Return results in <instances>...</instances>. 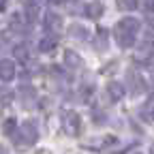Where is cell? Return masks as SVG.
Wrapping results in <instances>:
<instances>
[{"label": "cell", "instance_id": "cell-20", "mask_svg": "<svg viewBox=\"0 0 154 154\" xmlns=\"http://www.w3.org/2000/svg\"><path fill=\"white\" fill-rule=\"evenodd\" d=\"M15 56L19 58V60H26V58H28V47H17L15 49Z\"/></svg>", "mask_w": 154, "mask_h": 154}, {"label": "cell", "instance_id": "cell-11", "mask_svg": "<svg viewBox=\"0 0 154 154\" xmlns=\"http://www.w3.org/2000/svg\"><path fill=\"white\" fill-rule=\"evenodd\" d=\"M9 26H11V30H15L17 34H26L28 32V26L24 24V19L19 17V13H15V15H11V19H9Z\"/></svg>", "mask_w": 154, "mask_h": 154}, {"label": "cell", "instance_id": "cell-9", "mask_svg": "<svg viewBox=\"0 0 154 154\" xmlns=\"http://www.w3.org/2000/svg\"><path fill=\"white\" fill-rule=\"evenodd\" d=\"M64 64L69 69H82L84 66V60H82V56L79 54H75V51H64Z\"/></svg>", "mask_w": 154, "mask_h": 154}, {"label": "cell", "instance_id": "cell-17", "mask_svg": "<svg viewBox=\"0 0 154 154\" xmlns=\"http://www.w3.org/2000/svg\"><path fill=\"white\" fill-rule=\"evenodd\" d=\"M15 128H17L15 118H7V122L2 124V133H5V135H13V133H15Z\"/></svg>", "mask_w": 154, "mask_h": 154}, {"label": "cell", "instance_id": "cell-19", "mask_svg": "<svg viewBox=\"0 0 154 154\" xmlns=\"http://www.w3.org/2000/svg\"><path fill=\"white\" fill-rule=\"evenodd\" d=\"M141 5V9L146 11V13H152L154 11V0H141V2H137V7Z\"/></svg>", "mask_w": 154, "mask_h": 154}, {"label": "cell", "instance_id": "cell-16", "mask_svg": "<svg viewBox=\"0 0 154 154\" xmlns=\"http://www.w3.org/2000/svg\"><path fill=\"white\" fill-rule=\"evenodd\" d=\"M137 2H139V0H118V9L133 11V9H137Z\"/></svg>", "mask_w": 154, "mask_h": 154}, {"label": "cell", "instance_id": "cell-1", "mask_svg": "<svg viewBox=\"0 0 154 154\" xmlns=\"http://www.w3.org/2000/svg\"><path fill=\"white\" fill-rule=\"evenodd\" d=\"M139 28H141V22L137 17H124V19H120V22L116 24V28H113V34H116L118 45L124 47V49L131 47L135 43V34L139 32Z\"/></svg>", "mask_w": 154, "mask_h": 154}, {"label": "cell", "instance_id": "cell-18", "mask_svg": "<svg viewBox=\"0 0 154 154\" xmlns=\"http://www.w3.org/2000/svg\"><path fill=\"white\" fill-rule=\"evenodd\" d=\"M0 99H2V105H9L11 99H13V92L7 90V88H2V90H0Z\"/></svg>", "mask_w": 154, "mask_h": 154}, {"label": "cell", "instance_id": "cell-12", "mask_svg": "<svg viewBox=\"0 0 154 154\" xmlns=\"http://www.w3.org/2000/svg\"><path fill=\"white\" fill-rule=\"evenodd\" d=\"M107 43H109L107 30L105 28H99V30H96V38H94V47L99 49V51H105L107 49Z\"/></svg>", "mask_w": 154, "mask_h": 154}, {"label": "cell", "instance_id": "cell-21", "mask_svg": "<svg viewBox=\"0 0 154 154\" xmlns=\"http://www.w3.org/2000/svg\"><path fill=\"white\" fill-rule=\"evenodd\" d=\"M148 60H150V69H152V71H154V54H152V56H150V58H148Z\"/></svg>", "mask_w": 154, "mask_h": 154}, {"label": "cell", "instance_id": "cell-14", "mask_svg": "<svg viewBox=\"0 0 154 154\" xmlns=\"http://www.w3.org/2000/svg\"><path fill=\"white\" fill-rule=\"evenodd\" d=\"M19 94H22V96H24V101H26L24 105L30 107V105H32V99H34V90H32L30 86H22V88H19Z\"/></svg>", "mask_w": 154, "mask_h": 154}, {"label": "cell", "instance_id": "cell-13", "mask_svg": "<svg viewBox=\"0 0 154 154\" xmlns=\"http://www.w3.org/2000/svg\"><path fill=\"white\" fill-rule=\"evenodd\" d=\"M69 34H71L73 38H77V41H86V38H88V30H86L82 24H73V26L69 28Z\"/></svg>", "mask_w": 154, "mask_h": 154}, {"label": "cell", "instance_id": "cell-6", "mask_svg": "<svg viewBox=\"0 0 154 154\" xmlns=\"http://www.w3.org/2000/svg\"><path fill=\"white\" fill-rule=\"evenodd\" d=\"M13 77H15V62L9 60V58H2V60H0V79L11 82Z\"/></svg>", "mask_w": 154, "mask_h": 154}, {"label": "cell", "instance_id": "cell-8", "mask_svg": "<svg viewBox=\"0 0 154 154\" xmlns=\"http://www.w3.org/2000/svg\"><path fill=\"white\" fill-rule=\"evenodd\" d=\"M154 54V36H146L139 49H137V58H141V60H148V58Z\"/></svg>", "mask_w": 154, "mask_h": 154}, {"label": "cell", "instance_id": "cell-3", "mask_svg": "<svg viewBox=\"0 0 154 154\" xmlns=\"http://www.w3.org/2000/svg\"><path fill=\"white\" fill-rule=\"evenodd\" d=\"M62 128L66 135H77L82 128V118L79 113L73 111V109H64L62 111Z\"/></svg>", "mask_w": 154, "mask_h": 154}, {"label": "cell", "instance_id": "cell-24", "mask_svg": "<svg viewBox=\"0 0 154 154\" xmlns=\"http://www.w3.org/2000/svg\"><path fill=\"white\" fill-rule=\"evenodd\" d=\"M152 120H154V105H152Z\"/></svg>", "mask_w": 154, "mask_h": 154}, {"label": "cell", "instance_id": "cell-4", "mask_svg": "<svg viewBox=\"0 0 154 154\" xmlns=\"http://www.w3.org/2000/svg\"><path fill=\"white\" fill-rule=\"evenodd\" d=\"M126 86H131V92H133V94L146 92V79L141 77V73L128 71V75H126Z\"/></svg>", "mask_w": 154, "mask_h": 154}, {"label": "cell", "instance_id": "cell-10", "mask_svg": "<svg viewBox=\"0 0 154 154\" xmlns=\"http://www.w3.org/2000/svg\"><path fill=\"white\" fill-rule=\"evenodd\" d=\"M107 96L116 103V101H120L122 96H124V86L122 84H118V82H111V84H107Z\"/></svg>", "mask_w": 154, "mask_h": 154}, {"label": "cell", "instance_id": "cell-5", "mask_svg": "<svg viewBox=\"0 0 154 154\" xmlns=\"http://www.w3.org/2000/svg\"><path fill=\"white\" fill-rule=\"evenodd\" d=\"M43 26L47 28V32H58L62 28V17L58 15V13H45V17H43Z\"/></svg>", "mask_w": 154, "mask_h": 154}, {"label": "cell", "instance_id": "cell-15", "mask_svg": "<svg viewBox=\"0 0 154 154\" xmlns=\"http://www.w3.org/2000/svg\"><path fill=\"white\" fill-rule=\"evenodd\" d=\"M86 11H88V15H90L92 19H96V17L103 15V5H101V2H90Z\"/></svg>", "mask_w": 154, "mask_h": 154}, {"label": "cell", "instance_id": "cell-2", "mask_svg": "<svg viewBox=\"0 0 154 154\" xmlns=\"http://www.w3.org/2000/svg\"><path fill=\"white\" fill-rule=\"evenodd\" d=\"M11 137H15V146H19V148H28V146H32V143L36 141L38 131H36V126H34L32 122H24L22 126L15 128V133L11 135Z\"/></svg>", "mask_w": 154, "mask_h": 154}, {"label": "cell", "instance_id": "cell-22", "mask_svg": "<svg viewBox=\"0 0 154 154\" xmlns=\"http://www.w3.org/2000/svg\"><path fill=\"white\" fill-rule=\"evenodd\" d=\"M28 5H34V7H38V5H41V0H28Z\"/></svg>", "mask_w": 154, "mask_h": 154}, {"label": "cell", "instance_id": "cell-23", "mask_svg": "<svg viewBox=\"0 0 154 154\" xmlns=\"http://www.w3.org/2000/svg\"><path fill=\"white\" fill-rule=\"evenodd\" d=\"M49 2H51V5H62L64 0H49Z\"/></svg>", "mask_w": 154, "mask_h": 154}, {"label": "cell", "instance_id": "cell-7", "mask_svg": "<svg viewBox=\"0 0 154 154\" xmlns=\"http://www.w3.org/2000/svg\"><path fill=\"white\" fill-rule=\"evenodd\" d=\"M56 45H58V34H56V32H49L47 36H43L41 41H38V51L49 54V51L56 49Z\"/></svg>", "mask_w": 154, "mask_h": 154}]
</instances>
